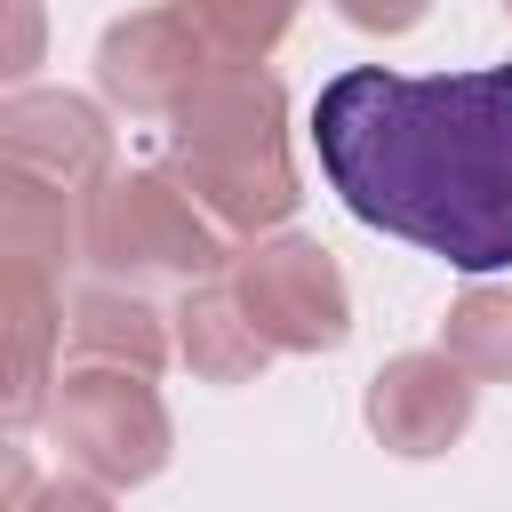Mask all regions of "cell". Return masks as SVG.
Instances as JSON below:
<instances>
[{"label":"cell","mask_w":512,"mask_h":512,"mask_svg":"<svg viewBox=\"0 0 512 512\" xmlns=\"http://www.w3.org/2000/svg\"><path fill=\"white\" fill-rule=\"evenodd\" d=\"M224 64L208 56V40L176 16V8H136L112 16L96 40V96L128 120H176Z\"/></svg>","instance_id":"cell-6"},{"label":"cell","mask_w":512,"mask_h":512,"mask_svg":"<svg viewBox=\"0 0 512 512\" xmlns=\"http://www.w3.org/2000/svg\"><path fill=\"white\" fill-rule=\"evenodd\" d=\"M352 32H376V40H400V32H416L424 16H432V0H328Z\"/></svg>","instance_id":"cell-16"},{"label":"cell","mask_w":512,"mask_h":512,"mask_svg":"<svg viewBox=\"0 0 512 512\" xmlns=\"http://www.w3.org/2000/svg\"><path fill=\"white\" fill-rule=\"evenodd\" d=\"M440 352L472 384H512V288H464L440 320Z\"/></svg>","instance_id":"cell-14"},{"label":"cell","mask_w":512,"mask_h":512,"mask_svg":"<svg viewBox=\"0 0 512 512\" xmlns=\"http://www.w3.org/2000/svg\"><path fill=\"white\" fill-rule=\"evenodd\" d=\"M472 392H480V384H472L448 352H392V360L368 376L360 416H368L376 448L424 464V456H448V448L464 440V424H472Z\"/></svg>","instance_id":"cell-8"},{"label":"cell","mask_w":512,"mask_h":512,"mask_svg":"<svg viewBox=\"0 0 512 512\" xmlns=\"http://www.w3.org/2000/svg\"><path fill=\"white\" fill-rule=\"evenodd\" d=\"M168 320H176V360H184L200 384H256L264 360H272V344L256 336L248 304L232 296V280H200V288H184Z\"/></svg>","instance_id":"cell-11"},{"label":"cell","mask_w":512,"mask_h":512,"mask_svg":"<svg viewBox=\"0 0 512 512\" xmlns=\"http://www.w3.org/2000/svg\"><path fill=\"white\" fill-rule=\"evenodd\" d=\"M496 8H504V24H512V0H496Z\"/></svg>","instance_id":"cell-18"},{"label":"cell","mask_w":512,"mask_h":512,"mask_svg":"<svg viewBox=\"0 0 512 512\" xmlns=\"http://www.w3.org/2000/svg\"><path fill=\"white\" fill-rule=\"evenodd\" d=\"M8 512H112V488H96V480H80V472L32 480V464L8 456Z\"/></svg>","instance_id":"cell-15"},{"label":"cell","mask_w":512,"mask_h":512,"mask_svg":"<svg viewBox=\"0 0 512 512\" xmlns=\"http://www.w3.org/2000/svg\"><path fill=\"white\" fill-rule=\"evenodd\" d=\"M0 320H8V432H32L48 424V400H56V352H64L72 304L56 296L48 272L0 264Z\"/></svg>","instance_id":"cell-9"},{"label":"cell","mask_w":512,"mask_h":512,"mask_svg":"<svg viewBox=\"0 0 512 512\" xmlns=\"http://www.w3.org/2000/svg\"><path fill=\"white\" fill-rule=\"evenodd\" d=\"M0 168L88 200V192L112 176V128H104V112H96L88 96H72V88H16V96L0 104Z\"/></svg>","instance_id":"cell-7"},{"label":"cell","mask_w":512,"mask_h":512,"mask_svg":"<svg viewBox=\"0 0 512 512\" xmlns=\"http://www.w3.org/2000/svg\"><path fill=\"white\" fill-rule=\"evenodd\" d=\"M168 176L232 232L264 240L296 216V160H288V88L264 64L216 72L168 120Z\"/></svg>","instance_id":"cell-2"},{"label":"cell","mask_w":512,"mask_h":512,"mask_svg":"<svg viewBox=\"0 0 512 512\" xmlns=\"http://www.w3.org/2000/svg\"><path fill=\"white\" fill-rule=\"evenodd\" d=\"M48 440L64 448V472L120 496V488H144L168 472L176 424H168V400L152 392V376L72 360L56 376V400H48Z\"/></svg>","instance_id":"cell-4"},{"label":"cell","mask_w":512,"mask_h":512,"mask_svg":"<svg viewBox=\"0 0 512 512\" xmlns=\"http://www.w3.org/2000/svg\"><path fill=\"white\" fill-rule=\"evenodd\" d=\"M80 264H96L120 288H144V280L200 288L232 264V232L168 168H112L80 200Z\"/></svg>","instance_id":"cell-3"},{"label":"cell","mask_w":512,"mask_h":512,"mask_svg":"<svg viewBox=\"0 0 512 512\" xmlns=\"http://www.w3.org/2000/svg\"><path fill=\"white\" fill-rule=\"evenodd\" d=\"M312 152L368 232L472 280L512 264V64L432 80L352 64L312 104Z\"/></svg>","instance_id":"cell-1"},{"label":"cell","mask_w":512,"mask_h":512,"mask_svg":"<svg viewBox=\"0 0 512 512\" xmlns=\"http://www.w3.org/2000/svg\"><path fill=\"white\" fill-rule=\"evenodd\" d=\"M168 8L208 40V56L224 72H240V64H264L288 40V24H296L304 0H168Z\"/></svg>","instance_id":"cell-13"},{"label":"cell","mask_w":512,"mask_h":512,"mask_svg":"<svg viewBox=\"0 0 512 512\" xmlns=\"http://www.w3.org/2000/svg\"><path fill=\"white\" fill-rule=\"evenodd\" d=\"M64 344H72L80 368H136V376H160V360L176 352V320H168L144 288L96 280V288L72 296Z\"/></svg>","instance_id":"cell-10"},{"label":"cell","mask_w":512,"mask_h":512,"mask_svg":"<svg viewBox=\"0 0 512 512\" xmlns=\"http://www.w3.org/2000/svg\"><path fill=\"white\" fill-rule=\"evenodd\" d=\"M232 296L272 352H336L352 336V288L312 232H264L232 248Z\"/></svg>","instance_id":"cell-5"},{"label":"cell","mask_w":512,"mask_h":512,"mask_svg":"<svg viewBox=\"0 0 512 512\" xmlns=\"http://www.w3.org/2000/svg\"><path fill=\"white\" fill-rule=\"evenodd\" d=\"M8 16H16V48H8V72L24 80V72H32V56H40V0H8Z\"/></svg>","instance_id":"cell-17"},{"label":"cell","mask_w":512,"mask_h":512,"mask_svg":"<svg viewBox=\"0 0 512 512\" xmlns=\"http://www.w3.org/2000/svg\"><path fill=\"white\" fill-rule=\"evenodd\" d=\"M80 256V200L32 176H0V264H32V272H64Z\"/></svg>","instance_id":"cell-12"}]
</instances>
